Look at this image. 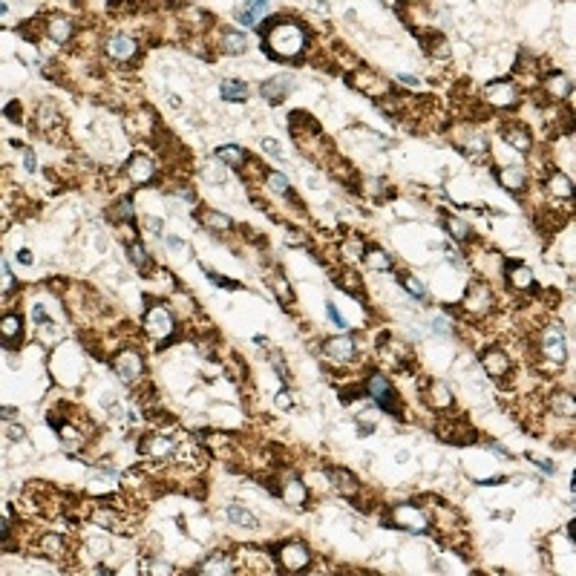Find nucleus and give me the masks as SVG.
Listing matches in <instances>:
<instances>
[{
  "label": "nucleus",
  "mask_w": 576,
  "mask_h": 576,
  "mask_svg": "<svg viewBox=\"0 0 576 576\" xmlns=\"http://www.w3.org/2000/svg\"><path fill=\"white\" fill-rule=\"evenodd\" d=\"M484 96L493 107H516V101H519V90L510 78H499L493 84H487Z\"/></svg>",
  "instance_id": "obj_15"
},
{
  "label": "nucleus",
  "mask_w": 576,
  "mask_h": 576,
  "mask_svg": "<svg viewBox=\"0 0 576 576\" xmlns=\"http://www.w3.org/2000/svg\"><path fill=\"white\" fill-rule=\"evenodd\" d=\"M259 38H262V52L280 64H288V61L300 64L308 50V40H312L308 29L294 18H269L259 26Z\"/></svg>",
  "instance_id": "obj_1"
},
{
  "label": "nucleus",
  "mask_w": 576,
  "mask_h": 576,
  "mask_svg": "<svg viewBox=\"0 0 576 576\" xmlns=\"http://www.w3.org/2000/svg\"><path fill=\"white\" fill-rule=\"evenodd\" d=\"M280 499H286V502H291V504H305L308 490H305V484H303L297 475H288V481H286V487H283Z\"/></svg>",
  "instance_id": "obj_36"
},
{
  "label": "nucleus",
  "mask_w": 576,
  "mask_h": 576,
  "mask_svg": "<svg viewBox=\"0 0 576 576\" xmlns=\"http://www.w3.org/2000/svg\"><path fill=\"white\" fill-rule=\"evenodd\" d=\"M435 432H438L441 441H447V444H458V447L473 444V441L478 438V432L467 421H441L435 427Z\"/></svg>",
  "instance_id": "obj_13"
},
{
  "label": "nucleus",
  "mask_w": 576,
  "mask_h": 576,
  "mask_svg": "<svg viewBox=\"0 0 576 576\" xmlns=\"http://www.w3.org/2000/svg\"><path fill=\"white\" fill-rule=\"evenodd\" d=\"M38 553L52 559V562H64V556L69 553V542L64 536H58V533H47L38 542Z\"/></svg>",
  "instance_id": "obj_25"
},
{
  "label": "nucleus",
  "mask_w": 576,
  "mask_h": 576,
  "mask_svg": "<svg viewBox=\"0 0 576 576\" xmlns=\"http://www.w3.org/2000/svg\"><path fill=\"white\" fill-rule=\"evenodd\" d=\"M107 216H110V222H132V202H130V196H121L107 210Z\"/></svg>",
  "instance_id": "obj_43"
},
{
  "label": "nucleus",
  "mask_w": 576,
  "mask_h": 576,
  "mask_svg": "<svg viewBox=\"0 0 576 576\" xmlns=\"http://www.w3.org/2000/svg\"><path fill=\"white\" fill-rule=\"evenodd\" d=\"M545 191H548V196H553L556 202H570V196H573V185H570V179H567L562 170L545 173Z\"/></svg>",
  "instance_id": "obj_23"
},
{
  "label": "nucleus",
  "mask_w": 576,
  "mask_h": 576,
  "mask_svg": "<svg viewBox=\"0 0 576 576\" xmlns=\"http://www.w3.org/2000/svg\"><path fill=\"white\" fill-rule=\"evenodd\" d=\"M0 334H4L6 349H18L21 337H23V320L18 315H4V320H0Z\"/></svg>",
  "instance_id": "obj_26"
},
{
  "label": "nucleus",
  "mask_w": 576,
  "mask_h": 576,
  "mask_svg": "<svg viewBox=\"0 0 576 576\" xmlns=\"http://www.w3.org/2000/svg\"><path fill=\"white\" fill-rule=\"evenodd\" d=\"M464 305L475 315H487L493 308V291L487 288L484 283H470L467 294H464Z\"/></svg>",
  "instance_id": "obj_20"
},
{
  "label": "nucleus",
  "mask_w": 576,
  "mask_h": 576,
  "mask_svg": "<svg viewBox=\"0 0 576 576\" xmlns=\"http://www.w3.org/2000/svg\"><path fill=\"white\" fill-rule=\"evenodd\" d=\"M332 280L337 283V288H343L349 297H354V300H366V294H363V280L358 277V271L351 269V265H340V269L332 274Z\"/></svg>",
  "instance_id": "obj_22"
},
{
  "label": "nucleus",
  "mask_w": 576,
  "mask_h": 576,
  "mask_svg": "<svg viewBox=\"0 0 576 576\" xmlns=\"http://www.w3.org/2000/svg\"><path fill=\"white\" fill-rule=\"evenodd\" d=\"M481 366H484L487 375L496 378V380H502V378H507V375L513 372V361L507 358L502 349H496V346L481 351Z\"/></svg>",
  "instance_id": "obj_18"
},
{
  "label": "nucleus",
  "mask_w": 576,
  "mask_h": 576,
  "mask_svg": "<svg viewBox=\"0 0 576 576\" xmlns=\"http://www.w3.org/2000/svg\"><path fill=\"white\" fill-rule=\"evenodd\" d=\"M421 397L432 410H453V404H456L450 386L438 378H427V383H421Z\"/></svg>",
  "instance_id": "obj_12"
},
{
  "label": "nucleus",
  "mask_w": 576,
  "mask_h": 576,
  "mask_svg": "<svg viewBox=\"0 0 576 576\" xmlns=\"http://www.w3.org/2000/svg\"><path fill=\"white\" fill-rule=\"evenodd\" d=\"M548 404H550V412L573 418V395H570V392H556V395H550Z\"/></svg>",
  "instance_id": "obj_44"
},
{
  "label": "nucleus",
  "mask_w": 576,
  "mask_h": 576,
  "mask_svg": "<svg viewBox=\"0 0 576 576\" xmlns=\"http://www.w3.org/2000/svg\"><path fill=\"white\" fill-rule=\"evenodd\" d=\"M441 225H444V228L453 234L456 242H470V237H473V228L464 222V219H458V216H453V213L441 219Z\"/></svg>",
  "instance_id": "obj_38"
},
{
  "label": "nucleus",
  "mask_w": 576,
  "mask_h": 576,
  "mask_svg": "<svg viewBox=\"0 0 576 576\" xmlns=\"http://www.w3.org/2000/svg\"><path fill=\"white\" fill-rule=\"evenodd\" d=\"M274 401H277V407H280V410H291V407H294V397H291V392H286V389H283V392H277Z\"/></svg>",
  "instance_id": "obj_54"
},
{
  "label": "nucleus",
  "mask_w": 576,
  "mask_h": 576,
  "mask_svg": "<svg viewBox=\"0 0 576 576\" xmlns=\"http://www.w3.org/2000/svg\"><path fill=\"white\" fill-rule=\"evenodd\" d=\"M18 259H21V262H26V265H29V262H32V254H29V251H26V248H23V251H18Z\"/></svg>",
  "instance_id": "obj_64"
},
{
  "label": "nucleus",
  "mask_w": 576,
  "mask_h": 576,
  "mask_svg": "<svg viewBox=\"0 0 576 576\" xmlns=\"http://www.w3.org/2000/svg\"><path fill=\"white\" fill-rule=\"evenodd\" d=\"M323 358L334 366H343V363H351L358 358V346H354V337L349 334H340V337H329L323 343Z\"/></svg>",
  "instance_id": "obj_8"
},
{
  "label": "nucleus",
  "mask_w": 576,
  "mask_h": 576,
  "mask_svg": "<svg viewBox=\"0 0 576 576\" xmlns=\"http://www.w3.org/2000/svg\"><path fill=\"white\" fill-rule=\"evenodd\" d=\"M259 93H262V98L269 101L271 107H280L288 98V93H291V78L288 75H274L269 81H262Z\"/></svg>",
  "instance_id": "obj_21"
},
{
  "label": "nucleus",
  "mask_w": 576,
  "mask_h": 576,
  "mask_svg": "<svg viewBox=\"0 0 576 576\" xmlns=\"http://www.w3.org/2000/svg\"><path fill=\"white\" fill-rule=\"evenodd\" d=\"M271 286H274V294L280 297V303H283V305H291V303H294V291H291V286H288L283 277H277Z\"/></svg>",
  "instance_id": "obj_48"
},
{
  "label": "nucleus",
  "mask_w": 576,
  "mask_h": 576,
  "mask_svg": "<svg viewBox=\"0 0 576 576\" xmlns=\"http://www.w3.org/2000/svg\"><path fill=\"white\" fill-rule=\"evenodd\" d=\"M444 254H447V259H450V262L456 265V269H464V259H461V254H458V251H456V248H453L450 242L444 245Z\"/></svg>",
  "instance_id": "obj_55"
},
{
  "label": "nucleus",
  "mask_w": 576,
  "mask_h": 576,
  "mask_svg": "<svg viewBox=\"0 0 576 576\" xmlns=\"http://www.w3.org/2000/svg\"><path fill=\"white\" fill-rule=\"evenodd\" d=\"M6 435H9L12 441H21V438H23V429H21V427H9V429H6Z\"/></svg>",
  "instance_id": "obj_63"
},
{
  "label": "nucleus",
  "mask_w": 576,
  "mask_h": 576,
  "mask_svg": "<svg viewBox=\"0 0 576 576\" xmlns=\"http://www.w3.org/2000/svg\"><path fill=\"white\" fill-rule=\"evenodd\" d=\"M164 245L167 251H176V254H188V245L179 239V237H164Z\"/></svg>",
  "instance_id": "obj_53"
},
{
  "label": "nucleus",
  "mask_w": 576,
  "mask_h": 576,
  "mask_svg": "<svg viewBox=\"0 0 576 576\" xmlns=\"http://www.w3.org/2000/svg\"><path fill=\"white\" fill-rule=\"evenodd\" d=\"M219 96H222V101H245L248 86L239 78H228V81H222V86H219Z\"/></svg>",
  "instance_id": "obj_39"
},
{
  "label": "nucleus",
  "mask_w": 576,
  "mask_h": 576,
  "mask_svg": "<svg viewBox=\"0 0 576 576\" xmlns=\"http://www.w3.org/2000/svg\"><path fill=\"white\" fill-rule=\"evenodd\" d=\"M47 35L52 38V40H58V43H67L72 35H75V23L67 18V15H50L47 18Z\"/></svg>",
  "instance_id": "obj_27"
},
{
  "label": "nucleus",
  "mask_w": 576,
  "mask_h": 576,
  "mask_svg": "<svg viewBox=\"0 0 576 576\" xmlns=\"http://www.w3.org/2000/svg\"><path fill=\"white\" fill-rule=\"evenodd\" d=\"M271 556L277 565H283V570L288 573H303L312 567V550L305 548V542L300 539H286V542H277L271 548Z\"/></svg>",
  "instance_id": "obj_2"
},
{
  "label": "nucleus",
  "mask_w": 576,
  "mask_h": 576,
  "mask_svg": "<svg viewBox=\"0 0 576 576\" xmlns=\"http://www.w3.org/2000/svg\"><path fill=\"white\" fill-rule=\"evenodd\" d=\"M542 354L556 366H562L567 361V343H565V329L562 326H550V329L542 332Z\"/></svg>",
  "instance_id": "obj_11"
},
{
  "label": "nucleus",
  "mask_w": 576,
  "mask_h": 576,
  "mask_svg": "<svg viewBox=\"0 0 576 576\" xmlns=\"http://www.w3.org/2000/svg\"><path fill=\"white\" fill-rule=\"evenodd\" d=\"M202 225L210 231H231L234 219L228 213H219V210H202Z\"/></svg>",
  "instance_id": "obj_40"
},
{
  "label": "nucleus",
  "mask_w": 576,
  "mask_h": 576,
  "mask_svg": "<svg viewBox=\"0 0 576 576\" xmlns=\"http://www.w3.org/2000/svg\"><path fill=\"white\" fill-rule=\"evenodd\" d=\"M432 326H435V332H441V334H450V332H453V326H450L447 320H435Z\"/></svg>",
  "instance_id": "obj_60"
},
{
  "label": "nucleus",
  "mask_w": 576,
  "mask_h": 576,
  "mask_svg": "<svg viewBox=\"0 0 576 576\" xmlns=\"http://www.w3.org/2000/svg\"><path fill=\"white\" fill-rule=\"evenodd\" d=\"M202 271H205V277H208V280H210L213 286H222L225 291H239V288H242V286H239L237 280H228V277H222V274H216V271H210V269H208V265H202Z\"/></svg>",
  "instance_id": "obj_47"
},
{
  "label": "nucleus",
  "mask_w": 576,
  "mask_h": 576,
  "mask_svg": "<svg viewBox=\"0 0 576 576\" xmlns=\"http://www.w3.org/2000/svg\"><path fill=\"white\" fill-rule=\"evenodd\" d=\"M248 50V40L242 32L237 29H222L219 32V52H225V55H242Z\"/></svg>",
  "instance_id": "obj_28"
},
{
  "label": "nucleus",
  "mask_w": 576,
  "mask_h": 576,
  "mask_svg": "<svg viewBox=\"0 0 576 576\" xmlns=\"http://www.w3.org/2000/svg\"><path fill=\"white\" fill-rule=\"evenodd\" d=\"M32 320H35V326H52V320H50L43 305H32Z\"/></svg>",
  "instance_id": "obj_52"
},
{
  "label": "nucleus",
  "mask_w": 576,
  "mask_h": 576,
  "mask_svg": "<svg viewBox=\"0 0 576 576\" xmlns=\"http://www.w3.org/2000/svg\"><path fill=\"white\" fill-rule=\"evenodd\" d=\"M366 392L378 401V407L383 412H389L392 418H404V404H401V397H397L395 386L380 375V372H372L366 378Z\"/></svg>",
  "instance_id": "obj_3"
},
{
  "label": "nucleus",
  "mask_w": 576,
  "mask_h": 576,
  "mask_svg": "<svg viewBox=\"0 0 576 576\" xmlns=\"http://www.w3.org/2000/svg\"><path fill=\"white\" fill-rule=\"evenodd\" d=\"M397 81H401V84H407V86H415V90L421 86V81H418L415 75H397Z\"/></svg>",
  "instance_id": "obj_59"
},
{
  "label": "nucleus",
  "mask_w": 576,
  "mask_h": 576,
  "mask_svg": "<svg viewBox=\"0 0 576 576\" xmlns=\"http://www.w3.org/2000/svg\"><path fill=\"white\" fill-rule=\"evenodd\" d=\"M225 516H228L231 524H237V527H248V530L259 527L256 516H254L248 507H242V504H228V507H225Z\"/></svg>",
  "instance_id": "obj_37"
},
{
  "label": "nucleus",
  "mask_w": 576,
  "mask_h": 576,
  "mask_svg": "<svg viewBox=\"0 0 576 576\" xmlns=\"http://www.w3.org/2000/svg\"><path fill=\"white\" fill-rule=\"evenodd\" d=\"M461 150H464V156H470L473 162H487V159H490V142H487L481 132H473Z\"/></svg>",
  "instance_id": "obj_34"
},
{
  "label": "nucleus",
  "mask_w": 576,
  "mask_h": 576,
  "mask_svg": "<svg viewBox=\"0 0 576 576\" xmlns=\"http://www.w3.org/2000/svg\"><path fill=\"white\" fill-rule=\"evenodd\" d=\"M127 259L136 265L139 271H147V265H153V256H150V251L145 248L142 239H130L127 242Z\"/></svg>",
  "instance_id": "obj_35"
},
{
  "label": "nucleus",
  "mask_w": 576,
  "mask_h": 576,
  "mask_svg": "<svg viewBox=\"0 0 576 576\" xmlns=\"http://www.w3.org/2000/svg\"><path fill=\"white\" fill-rule=\"evenodd\" d=\"M542 86H545V93H550L553 101H565L570 96V81L559 69H553L548 78H542Z\"/></svg>",
  "instance_id": "obj_32"
},
{
  "label": "nucleus",
  "mask_w": 576,
  "mask_h": 576,
  "mask_svg": "<svg viewBox=\"0 0 576 576\" xmlns=\"http://www.w3.org/2000/svg\"><path fill=\"white\" fill-rule=\"evenodd\" d=\"M199 170H202L199 176H202L205 182H210V185H222V182L228 179V176H225V167H222V162H216V159H213V162H208V164H202Z\"/></svg>",
  "instance_id": "obj_45"
},
{
  "label": "nucleus",
  "mask_w": 576,
  "mask_h": 576,
  "mask_svg": "<svg viewBox=\"0 0 576 576\" xmlns=\"http://www.w3.org/2000/svg\"><path fill=\"white\" fill-rule=\"evenodd\" d=\"M349 84L354 86V90H361L363 96H369V98H386L389 96V84L380 78V75H375L372 69H354L351 75H349Z\"/></svg>",
  "instance_id": "obj_7"
},
{
  "label": "nucleus",
  "mask_w": 576,
  "mask_h": 576,
  "mask_svg": "<svg viewBox=\"0 0 576 576\" xmlns=\"http://www.w3.org/2000/svg\"><path fill=\"white\" fill-rule=\"evenodd\" d=\"M23 162H26V170H29V173H35V167H38V162H35V156H32V150H26V153H23Z\"/></svg>",
  "instance_id": "obj_61"
},
{
  "label": "nucleus",
  "mask_w": 576,
  "mask_h": 576,
  "mask_svg": "<svg viewBox=\"0 0 576 576\" xmlns=\"http://www.w3.org/2000/svg\"><path fill=\"white\" fill-rule=\"evenodd\" d=\"M0 274H4V297H9L12 291H15V277H12V271H9V262L4 259V262H0Z\"/></svg>",
  "instance_id": "obj_50"
},
{
  "label": "nucleus",
  "mask_w": 576,
  "mask_h": 576,
  "mask_svg": "<svg viewBox=\"0 0 576 576\" xmlns=\"http://www.w3.org/2000/svg\"><path fill=\"white\" fill-rule=\"evenodd\" d=\"M124 173H127V179L142 188V185H150L156 179V162L147 156V153H132L124 164Z\"/></svg>",
  "instance_id": "obj_10"
},
{
  "label": "nucleus",
  "mask_w": 576,
  "mask_h": 576,
  "mask_svg": "<svg viewBox=\"0 0 576 576\" xmlns=\"http://www.w3.org/2000/svg\"><path fill=\"white\" fill-rule=\"evenodd\" d=\"M363 262L372 265L375 271H392V259L378 248V245H366V254H363Z\"/></svg>",
  "instance_id": "obj_41"
},
{
  "label": "nucleus",
  "mask_w": 576,
  "mask_h": 576,
  "mask_svg": "<svg viewBox=\"0 0 576 576\" xmlns=\"http://www.w3.org/2000/svg\"><path fill=\"white\" fill-rule=\"evenodd\" d=\"M173 312L164 305H150L147 308V315H145V329L150 337H162L159 346H167L173 340Z\"/></svg>",
  "instance_id": "obj_5"
},
{
  "label": "nucleus",
  "mask_w": 576,
  "mask_h": 576,
  "mask_svg": "<svg viewBox=\"0 0 576 576\" xmlns=\"http://www.w3.org/2000/svg\"><path fill=\"white\" fill-rule=\"evenodd\" d=\"M493 176H496V182L510 193H519L524 188V182H527V176H524L521 167H499Z\"/></svg>",
  "instance_id": "obj_29"
},
{
  "label": "nucleus",
  "mask_w": 576,
  "mask_h": 576,
  "mask_svg": "<svg viewBox=\"0 0 576 576\" xmlns=\"http://www.w3.org/2000/svg\"><path fill=\"white\" fill-rule=\"evenodd\" d=\"M262 182L269 185L274 193H280V196H288V193H291V185H288V179H286V176H283L280 170H269V167H265Z\"/></svg>",
  "instance_id": "obj_42"
},
{
  "label": "nucleus",
  "mask_w": 576,
  "mask_h": 576,
  "mask_svg": "<svg viewBox=\"0 0 576 576\" xmlns=\"http://www.w3.org/2000/svg\"><path fill=\"white\" fill-rule=\"evenodd\" d=\"M397 280H401V286H407V291L415 297V300H429V294H427V288H424V283L421 280H415L410 271H401V274H397Z\"/></svg>",
  "instance_id": "obj_46"
},
{
  "label": "nucleus",
  "mask_w": 576,
  "mask_h": 576,
  "mask_svg": "<svg viewBox=\"0 0 576 576\" xmlns=\"http://www.w3.org/2000/svg\"><path fill=\"white\" fill-rule=\"evenodd\" d=\"M213 159L222 162V164H228V167H242V164L251 162L248 153H245L239 145H222V147H216V150H213Z\"/></svg>",
  "instance_id": "obj_33"
},
{
  "label": "nucleus",
  "mask_w": 576,
  "mask_h": 576,
  "mask_svg": "<svg viewBox=\"0 0 576 576\" xmlns=\"http://www.w3.org/2000/svg\"><path fill=\"white\" fill-rule=\"evenodd\" d=\"M504 280L510 288H521V291H536V277L527 269L521 259H507L504 262Z\"/></svg>",
  "instance_id": "obj_17"
},
{
  "label": "nucleus",
  "mask_w": 576,
  "mask_h": 576,
  "mask_svg": "<svg viewBox=\"0 0 576 576\" xmlns=\"http://www.w3.org/2000/svg\"><path fill=\"white\" fill-rule=\"evenodd\" d=\"M530 461H533L536 467H542V470H548V473H553V470H556V467H553L550 461H545V458H530Z\"/></svg>",
  "instance_id": "obj_62"
},
{
  "label": "nucleus",
  "mask_w": 576,
  "mask_h": 576,
  "mask_svg": "<svg viewBox=\"0 0 576 576\" xmlns=\"http://www.w3.org/2000/svg\"><path fill=\"white\" fill-rule=\"evenodd\" d=\"M392 519H397V521H392L395 527H401V530H407V533H427L429 530V516L415 504V502H407V504H397L395 510H392Z\"/></svg>",
  "instance_id": "obj_4"
},
{
  "label": "nucleus",
  "mask_w": 576,
  "mask_h": 576,
  "mask_svg": "<svg viewBox=\"0 0 576 576\" xmlns=\"http://www.w3.org/2000/svg\"><path fill=\"white\" fill-rule=\"evenodd\" d=\"M113 369H115V375H118L124 383L136 386V383L142 380V375H145V361H142L139 351L124 349V351H118L115 358H113Z\"/></svg>",
  "instance_id": "obj_6"
},
{
  "label": "nucleus",
  "mask_w": 576,
  "mask_h": 576,
  "mask_svg": "<svg viewBox=\"0 0 576 576\" xmlns=\"http://www.w3.org/2000/svg\"><path fill=\"white\" fill-rule=\"evenodd\" d=\"M288 130H291V136L305 147L308 139H323V130H320V121L312 118L305 110H294L288 115Z\"/></svg>",
  "instance_id": "obj_9"
},
{
  "label": "nucleus",
  "mask_w": 576,
  "mask_h": 576,
  "mask_svg": "<svg viewBox=\"0 0 576 576\" xmlns=\"http://www.w3.org/2000/svg\"><path fill=\"white\" fill-rule=\"evenodd\" d=\"M499 136L519 153H530V147H533V136H530V130L521 121H504L499 127Z\"/></svg>",
  "instance_id": "obj_16"
},
{
  "label": "nucleus",
  "mask_w": 576,
  "mask_h": 576,
  "mask_svg": "<svg viewBox=\"0 0 576 576\" xmlns=\"http://www.w3.org/2000/svg\"><path fill=\"white\" fill-rule=\"evenodd\" d=\"M196 573H222V576H228V573H237V565H234V559L228 553H213L196 567Z\"/></svg>",
  "instance_id": "obj_31"
},
{
  "label": "nucleus",
  "mask_w": 576,
  "mask_h": 576,
  "mask_svg": "<svg viewBox=\"0 0 576 576\" xmlns=\"http://www.w3.org/2000/svg\"><path fill=\"white\" fill-rule=\"evenodd\" d=\"M139 453L150 458H167L179 453V447H176V441L170 435H145L139 441Z\"/></svg>",
  "instance_id": "obj_19"
},
{
  "label": "nucleus",
  "mask_w": 576,
  "mask_h": 576,
  "mask_svg": "<svg viewBox=\"0 0 576 576\" xmlns=\"http://www.w3.org/2000/svg\"><path fill=\"white\" fill-rule=\"evenodd\" d=\"M271 366L277 369V375H280V380H283V383H288V380H291V372H288V366H286V361H283V354H280V351H274V354H271Z\"/></svg>",
  "instance_id": "obj_49"
},
{
  "label": "nucleus",
  "mask_w": 576,
  "mask_h": 576,
  "mask_svg": "<svg viewBox=\"0 0 576 576\" xmlns=\"http://www.w3.org/2000/svg\"><path fill=\"white\" fill-rule=\"evenodd\" d=\"M6 118H15V121H21V104H18V101L6 104Z\"/></svg>",
  "instance_id": "obj_58"
},
{
  "label": "nucleus",
  "mask_w": 576,
  "mask_h": 576,
  "mask_svg": "<svg viewBox=\"0 0 576 576\" xmlns=\"http://www.w3.org/2000/svg\"><path fill=\"white\" fill-rule=\"evenodd\" d=\"M262 150L269 153V156H274V159H286V153H283V147H280L277 139H262Z\"/></svg>",
  "instance_id": "obj_51"
},
{
  "label": "nucleus",
  "mask_w": 576,
  "mask_h": 576,
  "mask_svg": "<svg viewBox=\"0 0 576 576\" xmlns=\"http://www.w3.org/2000/svg\"><path fill=\"white\" fill-rule=\"evenodd\" d=\"M326 312H329V320L334 323V326H340V329H346V320L340 317V312H337V308H334V303H329L326 305Z\"/></svg>",
  "instance_id": "obj_56"
},
{
  "label": "nucleus",
  "mask_w": 576,
  "mask_h": 576,
  "mask_svg": "<svg viewBox=\"0 0 576 576\" xmlns=\"http://www.w3.org/2000/svg\"><path fill=\"white\" fill-rule=\"evenodd\" d=\"M326 475H329V481L334 484V490H337L340 496H346V499L358 496L361 484H358V478H354L349 470H343V467H332V470H326Z\"/></svg>",
  "instance_id": "obj_24"
},
{
  "label": "nucleus",
  "mask_w": 576,
  "mask_h": 576,
  "mask_svg": "<svg viewBox=\"0 0 576 576\" xmlns=\"http://www.w3.org/2000/svg\"><path fill=\"white\" fill-rule=\"evenodd\" d=\"M145 231H150V234H162V219H156V216H147L145 219Z\"/></svg>",
  "instance_id": "obj_57"
},
{
  "label": "nucleus",
  "mask_w": 576,
  "mask_h": 576,
  "mask_svg": "<svg viewBox=\"0 0 576 576\" xmlns=\"http://www.w3.org/2000/svg\"><path fill=\"white\" fill-rule=\"evenodd\" d=\"M104 52H107L113 61L124 64V61H130V58H136V52H139V43H136V38H132V35L115 32V35H110V38H107V43H104Z\"/></svg>",
  "instance_id": "obj_14"
},
{
  "label": "nucleus",
  "mask_w": 576,
  "mask_h": 576,
  "mask_svg": "<svg viewBox=\"0 0 576 576\" xmlns=\"http://www.w3.org/2000/svg\"><path fill=\"white\" fill-rule=\"evenodd\" d=\"M269 15V4H262V0H248V4H239L237 6V21L242 26H254L259 23V18Z\"/></svg>",
  "instance_id": "obj_30"
}]
</instances>
